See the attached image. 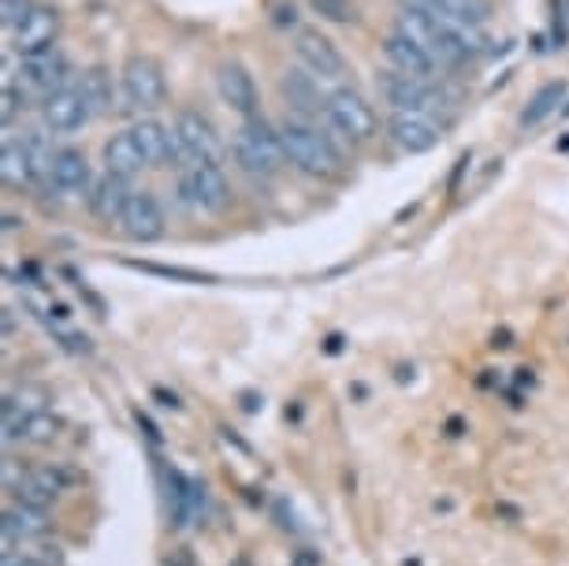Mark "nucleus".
I'll return each instance as SVG.
<instances>
[{"mask_svg": "<svg viewBox=\"0 0 569 566\" xmlns=\"http://www.w3.org/2000/svg\"><path fill=\"white\" fill-rule=\"evenodd\" d=\"M283 150H287V161L298 172L313 175V179H336L342 172V153L339 145L331 142V134H324L320 127H313L309 120H287L280 127Z\"/></svg>", "mask_w": 569, "mask_h": 566, "instance_id": "1", "label": "nucleus"}, {"mask_svg": "<svg viewBox=\"0 0 569 566\" xmlns=\"http://www.w3.org/2000/svg\"><path fill=\"white\" fill-rule=\"evenodd\" d=\"M231 153L234 164L247 175H253V179H269V175H276L287 164V150H283L280 131L272 123H264L261 116H253V120H247L234 131Z\"/></svg>", "mask_w": 569, "mask_h": 566, "instance_id": "2", "label": "nucleus"}, {"mask_svg": "<svg viewBox=\"0 0 569 566\" xmlns=\"http://www.w3.org/2000/svg\"><path fill=\"white\" fill-rule=\"evenodd\" d=\"M324 120L342 142L350 145H365L376 139L380 131V116L372 109V101L354 86H336L324 101Z\"/></svg>", "mask_w": 569, "mask_h": 566, "instance_id": "3", "label": "nucleus"}, {"mask_svg": "<svg viewBox=\"0 0 569 566\" xmlns=\"http://www.w3.org/2000/svg\"><path fill=\"white\" fill-rule=\"evenodd\" d=\"M75 481H78V474L64 462H45V466H34V470H23V474H15V466L4 470V485H8V492H12V500L42 507V511H48L61 496L72 492Z\"/></svg>", "mask_w": 569, "mask_h": 566, "instance_id": "4", "label": "nucleus"}, {"mask_svg": "<svg viewBox=\"0 0 569 566\" xmlns=\"http://www.w3.org/2000/svg\"><path fill=\"white\" fill-rule=\"evenodd\" d=\"M120 90L127 109L134 112H156L168 101V79H164V67L145 53L127 56L123 72H120Z\"/></svg>", "mask_w": 569, "mask_h": 566, "instance_id": "5", "label": "nucleus"}, {"mask_svg": "<svg viewBox=\"0 0 569 566\" xmlns=\"http://www.w3.org/2000/svg\"><path fill=\"white\" fill-rule=\"evenodd\" d=\"M179 202L194 213H223L231 205V183L220 164H194L179 172Z\"/></svg>", "mask_w": 569, "mask_h": 566, "instance_id": "6", "label": "nucleus"}, {"mask_svg": "<svg viewBox=\"0 0 569 566\" xmlns=\"http://www.w3.org/2000/svg\"><path fill=\"white\" fill-rule=\"evenodd\" d=\"M172 131H175V139H179L190 168L194 164H220L223 161V142H220V134H216L209 116L183 109L179 116H175Z\"/></svg>", "mask_w": 569, "mask_h": 566, "instance_id": "7", "label": "nucleus"}, {"mask_svg": "<svg viewBox=\"0 0 569 566\" xmlns=\"http://www.w3.org/2000/svg\"><path fill=\"white\" fill-rule=\"evenodd\" d=\"M19 83L34 94L64 90V86H72V61H67L61 45L42 48L34 56H19Z\"/></svg>", "mask_w": 569, "mask_h": 566, "instance_id": "8", "label": "nucleus"}, {"mask_svg": "<svg viewBox=\"0 0 569 566\" xmlns=\"http://www.w3.org/2000/svg\"><path fill=\"white\" fill-rule=\"evenodd\" d=\"M380 94L391 105V112H431L439 105L436 86L425 79H414V75H402L395 67H387L380 75Z\"/></svg>", "mask_w": 569, "mask_h": 566, "instance_id": "9", "label": "nucleus"}, {"mask_svg": "<svg viewBox=\"0 0 569 566\" xmlns=\"http://www.w3.org/2000/svg\"><path fill=\"white\" fill-rule=\"evenodd\" d=\"M294 53H298V61L306 64V72L317 75L320 83H336L347 75V61H342V53L320 31L298 26V31H294Z\"/></svg>", "mask_w": 569, "mask_h": 566, "instance_id": "10", "label": "nucleus"}, {"mask_svg": "<svg viewBox=\"0 0 569 566\" xmlns=\"http://www.w3.org/2000/svg\"><path fill=\"white\" fill-rule=\"evenodd\" d=\"M90 120H94V112H90V105H86L83 90H78V83L42 97V123H45V131L72 134V131H78V127L90 123Z\"/></svg>", "mask_w": 569, "mask_h": 566, "instance_id": "11", "label": "nucleus"}, {"mask_svg": "<svg viewBox=\"0 0 569 566\" xmlns=\"http://www.w3.org/2000/svg\"><path fill=\"white\" fill-rule=\"evenodd\" d=\"M0 533H4V552L8 548H23V544L45 541V536L53 533V519H48V511H42V507L8 500Z\"/></svg>", "mask_w": 569, "mask_h": 566, "instance_id": "12", "label": "nucleus"}, {"mask_svg": "<svg viewBox=\"0 0 569 566\" xmlns=\"http://www.w3.org/2000/svg\"><path fill=\"white\" fill-rule=\"evenodd\" d=\"M387 131L402 153H428L431 145H439V139H444V127L436 123L431 112H391Z\"/></svg>", "mask_w": 569, "mask_h": 566, "instance_id": "13", "label": "nucleus"}, {"mask_svg": "<svg viewBox=\"0 0 569 566\" xmlns=\"http://www.w3.org/2000/svg\"><path fill=\"white\" fill-rule=\"evenodd\" d=\"M216 90H220L223 105H228L231 112L247 116V120L258 116V109H261L258 83H253V75L239 61H228V64L216 67Z\"/></svg>", "mask_w": 569, "mask_h": 566, "instance_id": "14", "label": "nucleus"}, {"mask_svg": "<svg viewBox=\"0 0 569 566\" xmlns=\"http://www.w3.org/2000/svg\"><path fill=\"white\" fill-rule=\"evenodd\" d=\"M56 34H61V12L53 4H34L31 15L15 26L12 37H15V53L19 56H34L42 48H53L56 45Z\"/></svg>", "mask_w": 569, "mask_h": 566, "instance_id": "15", "label": "nucleus"}, {"mask_svg": "<svg viewBox=\"0 0 569 566\" xmlns=\"http://www.w3.org/2000/svg\"><path fill=\"white\" fill-rule=\"evenodd\" d=\"M384 56H387V64L395 67V72L414 75V79H425V83L436 79V72H439L436 56H431L425 45H417L414 37H406L402 31H391L384 37Z\"/></svg>", "mask_w": 569, "mask_h": 566, "instance_id": "16", "label": "nucleus"}, {"mask_svg": "<svg viewBox=\"0 0 569 566\" xmlns=\"http://www.w3.org/2000/svg\"><path fill=\"white\" fill-rule=\"evenodd\" d=\"M120 228H123V236L134 239V242L164 239V209H161V202H156L150 191H134L131 202H127V209H123Z\"/></svg>", "mask_w": 569, "mask_h": 566, "instance_id": "17", "label": "nucleus"}, {"mask_svg": "<svg viewBox=\"0 0 569 566\" xmlns=\"http://www.w3.org/2000/svg\"><path fill=\"white\" fill-rule=\"evenodd\" d=\"M61 417L48 414V410H34V414H12L4 417V444L15 447H42V444H53L61 436Z\"/></svg>", "mask_w": 569, "mask_h": 566, "instance_id": "18", "label": "nucleus"}, {"mask_svg": "<svg viewBox=\"0 0 569 566\" xmlns=\"http://www.w3.org/2000/svg\"><path fill=\"white\" fill-rule=\"evenodd\" d=\"M94 183H97L94 168H90V161H86L83 150H75V145H61V150L53 153L56 194H90Z\"/></svg>", "mask_w": 569, "mask_h": 566, "instance_id": "19", "label": "nucleus"}, {"mask_svg": "<svg viewBox=\"0 0 569 566\" xmlns=\"http://www.w3.org/2000/svg\"><path fill=\"white\" fill-rule=\"evenodd\" d=\"M131 179H120V175H101V179L90 187V213L97 220H105V224H120L123 220V209H127V202H131Z\"/></svg>", "mask_w": 569, "mask_h": 566, "instance_id": "20", "label": "nucleus"}, {"mask_svg": "<svg viewBox=\"0 0 569 566\" xmlns=\"http://www.w3.org/2000/svg\"><path fill=\"white\" fill-rule=\"evenodd\" d=\"M105 172L108 175H120V179H134L142 168H150L145 164V153L139 150V142H134V134L131 131H120V134H112V139L105 142Z\"/></svg>", "mask_w": 569, "mask_h": 566, "instance_id": "21", "label": "nucleus"}, {"mask_svg": "<svg viewBox=\"0 0 569 566\" xmlns=\"http://www.w3.org/2000/svg\"><path fill=\"white\" fill-rule=\"evenodd\" d=\"M283 97L291 101V109L294 112H302V116H313V112H324V101L328 97H320V83H317V75L313 72H287L283 75Z\"/></svg>", "mask_w": 569, "mask_h": 566, "instance_id": "22", "label": "nucleus"}, {"mask_svg": "<svg viewBox=\"0 0 569 566\" xmlns=\"http://www.w3.org/2000/svg\"><path fill=\"white\" fill-rule=\"evenodd\" d=\"M0 179L15 191L34 187V157L23 139H12V134L4 139V150H0Z\"/></svg>", "mask_w": 569, "mask_h": 566, "instance_id": "23", "label": "nucleus"}, {"mask_svg": "<svg viewBox=\"0 0 569 566\" xmlns=\"http://www.w3.org/2000/svg\"><path fill=\"white\" fill-rule=\"evenodd\" d=\"M78 90H83L94 116H108L116 109V83H112V72H108L105 64L86 67V72L78 75Z\"/></svg>", "mask_w": 569, "mask_h": 566, "instance_id": "24", "label": "nucleus"}, {"mask_svg": "<svg viewBox=\"0 0 569 566\" xmlns=\"http://www.w3.org/2000/svg\"><path fill=\"white\" fill-rule=\"evenodd\" d=\"M417 4H428L431 12H439V19L469 26V31H480L488 23V0H417Z\"/></svg>", "mask_w": 569, "mask_h": 566, "instance_id": "25", "label": "nucleus"}, {"mask_svg": "<svg viewBox=\"0 0 569 566\" xmlns=\"http://www.w3.org/2000/svg\"><path fill=\"white\" fill-rule=\"evenodd\" d=\"M201 492L205 488L198 481H190L186 474L172 470V519H175V525H190V519L201 511V503H205Z\"/></svg>", "mask_w": 569, "mask_h": 566, "instance_id": "26", "label": "nucleus"}, {"mask_svg": "<svg viewBox=\"0 0 569 566\" xmlns=\"http://www.w3.org/2000/svg\"><path fill=\"white\" fill-rule=\"evenodd\" d=\"M566 101V83H547L533 94V101L525 105L522 112V127H539L551 112H558V105Z\"/></svg>", "mask_w": 569, "mask_h": 566, "instance_id": "27", "label": "nucleus"}, {"mask_svg": "<svg viewBox=\"0 0 569 566\" xmlns=\"http://www.w3.org/2000/svg\"><path fill=\"white\" fill-rule=\"evenodd\" d=\"M34 410H45V392H42V388L23 384V388H12V392L4 395V417L34 414Z\"/></svg>", "mask_w": 569, "mask_h": 566, "instance_id": "28", "label": "nucleus"}, {"mask_svg": "<svg viewBox=\"0 0 569 566\" xmlns=\"http://www.w3.org/2000/svg\"><path fill=\"white\" fill-rule=\"evenodd\" d=\"M309 8L320 19H328V23H339V26L358 23V4H354V0H309Z\"/></svg>", "mask_w": 569, "mask_h": 566, "instance_id": "29", "label": "nucleus"}, {"mask_svg": "<svg viewBox=\"0 0 569 566\" xmlns=\"http://www.w3.org/2000/svg\"><path fill=\"white\" fill-rule=\"evenodd\" d=\"M26 109V86L23 83H4V109H0V112H4V123L8 127H12L15 123V116L19 112H23Z\"/></svg>", "mask_w": 569, "mask_h": 566, "instance_id": "30", "label": "nucleus"}, {"mask_svg": "<svg viewBox=\"0 0 569 566\" xmlns=\"http://www.w3.org/2000/svg\"><path fill=\"white\" fill-rule=\"evenodd\" d=\"M31 8L34 0H0V23H4L8 31H15V26L31 15Z\"/></svg>", "mask_w": 569, "mask_h": 566, "instance_id": "31", "label": "nucleus"}, {"mask_svg": "<svg viewBox=\"0 0 569 566\" xmlns=\"http://www.w3.org/2000/svg\"><path fill=\"white\" fill-rule=\"evenodd\" d=\"M0 566H48V563L37 559V555L26 552V548H12V552L0 555Z\"/></svg>", "mask_w": 569, "mask_h": 566, "instance_id": "32", "label": "nucleus"}]
</instances>
